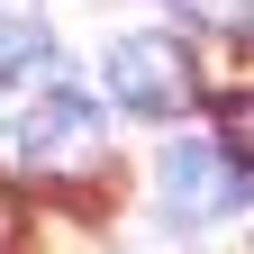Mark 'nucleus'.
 <instances>
[{
	"label": "nucleus",
	"instance_id": "f257e3e1",
	"mask_svg": "<svg viewBox=\"0 0 254 254\" xmlns=\"http://www.w3.org/2000/svg\"><path fill=\"white\" fill-rule=\"evenodd\" d=\"M109 91H118L136 118H182L200 82H190V55H182L173 37H118V46H109Z\"/></svg>",
	"mask_w": 254,
	"mask_h": 254
},
{
	"label": "nucleus",
	"instance_id": "f03ea898",
	"mask_svg": "<svg viewBox=\"0 0 254 254\" xmlns=\"http://www.w3.org/2000/svg\"><path fill=\"white\" fill-rule=\"evenodd\" d=\"M164 200H173V218H227V209H245L254 200V173H236L218 145H173L164 154Z\"/></svg>",
	"mask_w": 254,
	"mask_h": 254
},
{
	"label": "nucleus",
	"instance_id": "7ed1b4c3",
	"mask_svg": "<svg viewBox=\"0 0 254 254\" xmlns=\"http://www.w3.org/2000/svg\"><path fill=\"white\" fill-rule=\"evenodd\" d=\"M18 145L37 154V164H82V154L100 145V109H91L82 91H46V100L27 109V127H18Z\"/></svg>",
	"mask_w": 254,
	"mask_h": 254
},
{
	"label": "nucleus",
	"instance_id": "20e7f679",
	"mask_svg": "<svg viewBox=\"0 0 254 254\" xmlns=\"http://www.w3.org/2000/svg\"><path fill=\"white\" fill-rule=\"evenodd\" d=\"M37 82H55V37H46V18L9 9L0 18V91H37Z\"/></svg>",
	"mask_w": 254,
	"mask_h": 254
},
{
	"label": "nucleus",
	"instance_id": "39448f33",
	"mask_svg": "<svg viewBox=\"0 0 254 254\" xmlns=\"http://www.w3.org/2000/svg\"><path fill=\"white\" fill-rule=\"evenodd\" d=\"M218 136H227V145H218V154H227L236 173H254V91H236V100L218 109Z\"/></svg>",
	"mask_w": 254,
	"mask_h": 254
}]
</instances>
